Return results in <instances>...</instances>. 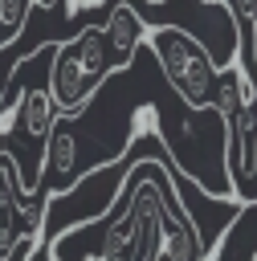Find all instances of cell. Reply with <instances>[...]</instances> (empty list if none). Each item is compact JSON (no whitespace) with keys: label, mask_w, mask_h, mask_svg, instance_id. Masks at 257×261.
I'll return each mask as SVG.
<instances>
[{"label":"cell","mask_w":257,"mask_h":261,"mask_svg":"<svg viewBox=\"0 0 257 261\" xmlns=\"http://www.w3.org/2000/svg\"><path fill=\"white\" fill-rule=\"evenodd\" d=\"M147 49L155 53L167 86L179 94V102L188 110H212L220 61L204 45V37H196L179 24H151L147 29Z\"/></svg>","instance_id":"7a4b0ae2"},{"label":"cell","mask_w":257,"mask_h":261,"mask_svg":"<svg viewBox=\"0 0 257 261\" xmlns=\"http://www.w3.org/2000/svg\"><path fill=\"white\" fill-rule=\"evenodd\" d=\"M204 261H257V196L237 208L224 237L212 253H204Z\"/></svg>","instance_id":"52a82bcc"},{"label":"cell","mask_w":257,"mask_h":261,"mask_svg":"<svg viewBox=\"0 0 257 261\" xmlns=\"http://www.w3.org/2000/svg\"><path fill=\"white\" fill-rule=\"evenodd\" d=\"M257 106V86H253V69L241 61L220 65L216 73V94H212V110L220 114V122H233L241 114H249Z\"/></svg>","instance_id":"5b68a950"},{"label":"cell","mask_w":257,"mask_h":261,"mask_svg":"<svg viewBox=\"0 0 257 261\" xmlns=\"http://www.w3.org/2000/svg\"><path fill=\"white\" fill-rule=\"evenodd\" d=\"M147 20L122 0V4H110V16H106V41H110V53H114V69H131V61L139 57V49L147 45Z\"/></svg>","instance_id":"8992f818"},{"label":"cell","mask_w":257,"mask_h":261,"mask_svg":"<svg viewBox=\"0 0 257 261\" xmlns=\"http://www.w3.org/2000/svg\"><path fill=\"white\" fill-rule=\"evenodd\" d=\"M16 98H12V135L45 147L49 130L57 126V106H53V94H49V82L45 86H33V82H12Z\"/></svg>","instance_id":"3957f363"},{"label":"cell","mask_w":257,"mask_h":261,"mask_svg":"<svg viewBox=\"0 0 257 261\" xmlns=\"http://www.w3.org/2000/svg\"><path fill=\"white\" fill-rule=\"evenodd\" d=\"M200 4H212V0H200Z\"/></svg>","instance_id":"4fadbf2b"},{"label":"cell","mask_w":257,"mask_h":261,"mask_svg":"<svg viewBox=\"0 0 257 261\" xmlns=\"http://www.w3.org/2000/svg\"><path fill=\"white\" fill-rule=\"evenodd\" d=\"M110 0H65L61 4V16L65 20H78V16H86V12H98V8H106Z\"/></svg>","instance_id":"9c48e42d"},{"label":"cell","mask_w":257,"mask_h":261,"mask_svg":"<svg viewBox=\"0 0 257 261\" xmlns=\"http://www.w3.org/2000/svg\"><path fill=\"white\" fill-rule=\"evenodd\" d=\"M143 4H155V8H159V4H167V0H143Z\"/></svg>","instance_id":"8fae6325"},{"label":"cell","mask_w":257,"mask_h":261,"mask_svg":"<svg viewBox=\"0 0 257 261\" xmlns=\"http://www.w3.org/2000/svg\"><path fill=\"white\" fill-rule=\"evenodd\" d=\"M61 0H33V8H41V12H49V8H57Z\"/></svg>","instance_id":"30bf717a"},{"label":"cell","mask_w":257,"mask_h":261,"mask_svg":"<svg viewBox=\"0 0 257 261\" xmlns=\"http://www.w3.org/2000/svg\"><path fill=\"white\" fill-rule=\"evenodd\" d=\"M110 73H114V53L106 41V24H82L65 41H53L45 82H49L57 114L78 118L94 102V94L106 86Z\"/></svg>","instance_id":"6da1fadb"},{"label":"cell","mask_w":257,"mask_h":261,"mask_svg":"<svg viewBox=\"0 0 257 261\" xmlns=\"http://www.w3.org/2000/svg\"><path fill=\"white\" fill-rule=\"evenodd\" d=\"M45 175H49V200L61 196L65 188H73L82 179V159H78V135H73V122L69 114L57 118V126L49 130L45 139Z\"/></svg>","instance_id":"277c9868"},{"label":"cell","mask_w":257,"mask_h":261,"mask_svg":"<svg viewBox=\"0 0 257 261\" xmlns=\"http://www.w3.org/2000/svg\"><path fill=\"white\" fill-rule=\"evenodd\" d=\"M241 24H245V53H249V69H253V77H257V12L241 16Z\"/></svg>","instance_id":"ba28073f"},{"label":"cell","mask_w":257,"mask_h":261,"mask_svg":"<svg viewBox=\"0 0 257 261\" xmlns=\"http://www.w3.org/2000/svg\"><path fill=\"white\" fill-rule=\"evenodd\" d=\"M253 171H257V151H253Z\"/></svg>","instance_id":"7c38bea8"}]
</instances>
